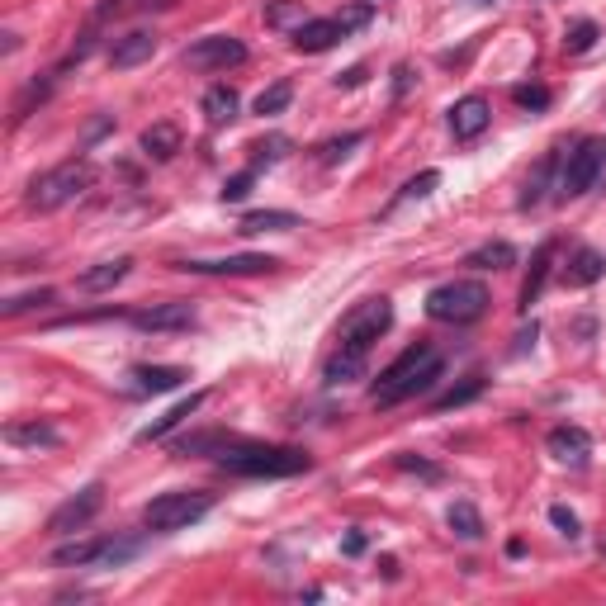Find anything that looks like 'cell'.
Returning <instances> with one entry per match:
<instances>
[{
  "instance_id": "cell-1",
  "label": "cell",
  "mask_w": 606,
  "mask_h": 606,
  "mask_svg": "<svg viewBox=\"0 0 606 606\" xmlns=\"http://www.w3.org/2000/svg\"><path fill=\"white\" fill-rule=\"evenodd\" d=\"M389 327H393V299L375 294V299L356 303L337 327V351H332L327 365H322V384H327V389H341V384L365 379V370H370V351H375V341L384 337Z\"/></svg>"
},
{
  "instance_id": "cell-2",
  "label": "cell",
  "mask_w": 606,
  "mask_h": 606,
  "mask_svg": "<svg viewBox=\"0 0 606 606\" xmlns=\"http://www.w3.org/2000/svg\"><path fill=\"white\" fill-rule=\"evenodd\" d=\"M441 375H446V360L436 356L431 341H417V346H408L403 356L393 360L389 370H379L370 398H375V408H398V403H408L417 393L436 389Z\"/></svg>"
},
{
  "instance_id": "cell-3",
  "label": "cell",
  "mask_w": 606,
  "mask_h": 606,
  "mask_svg": "<svg viewBox=\"0 0 606 606\" xmlns=\"http://www.w3.org/2000/svg\"><path fill=\"white\" fill-rule=\"evenodd\" d=\"M214 460L228 474H242V479H294V474H308L313 469V455L308 450L270 446V441H242V436H228Z\"/></svg>"
},
{
  "instance_id": "cell-4",
  "label": "cell",
  "mask_w": 606,
  "mask_h": 606,
  "mask_svg": "<svg viewBox=\"0 0 606 606\" xmlns=\"http://www.w3.org/2000/svg\"><path fill=\"white\" fill-rule=\"evenodd\" d=\"M90 185H95V166H90L86 157H67V161H57L53 171H43V176L29 180L24 204L38 209V214H53V209H62V204L81 199Z\"/></svg>"
},
{
  "instance_id": "cell-5",
  "label": "cell",
  "mask_w": 606,
  "mask_h": 606,
  "mask_svg": "<svg viewBox=\"0 0 606 606\" xmlns=\"http://www.w3.org/2000/svg\"><path fill=\"white\" fill-rule=\"evenodd\" d=\"M209 512H214V493H204V488H171V493H157L143 507V526L152 535H176V531H190Z\"/></svg>"
},
{
  "instance_id": "cell-6",
  "label": "cell",
  "mask_w": 606,
  "mask_h": 606,
  "mask_svg": "<svg viewBox=\"0 0 606 606\" xmlns=\"http://www.w3.org/2000/svg\"><path fill=\"white\" fill-rule=\"evenodd\" d=\"M143 554L138 535H100V540H72V545H57L53 564L57 569H124L128 559Z\"/></svg>"
},
{
  "instance_id": "cell-7",
  "label": "cell",
  "mask_w": 606,
  "mask_h": 606,
  "mask_svg": "<svg viewBox=\"0 0 606 606\" xmlns=\"http://www.w3.org/2000/svg\"><path fill=\"white\" fill-rule=\"evenodd\" d=\"M488 303H493V294L483 280H446L427 294V318L446 322V327H469L488 313Z\"/></svg>"
},
{
  "instance_id": "cell-8",
  "label": "cell",
  "mask_w": 606,
  "mask_h": 606,
  "mask_svg": "<svg viewBox=\"0 0 606 606\" xmlns=\"http://www.w3.org/2000/svg\"><path fill=\"white\" fill-rule=\"evenodd\" d=\"M606 171V138H578L573 143V152L564 157V166H559V180H554V199H583L602 180Z\"/></svg>"
},
{
  "instance_id": "cell-9",
  "label": "cell",
  "mask_w": 606,
  "mask_h": 606,
  "mask_svg": "<svg viewBox=\"0 0 606 606\" xmlns=\"http://www.w3.org/2000/svg\"><path fill=\"white\" fill-rule=\"evenodd\" d=\"M242 62H247V43L232 34H204L185 48L190 72H228V67H242Z\"/></svg>"
},
{
  "instance_id": "cell-10",
  "label": "cell",
  "mask_w": 606,
  "mask_h": 606,
  "mask_svg": "<svg viewBox=\"0 0 606 606\" xmlns=\"http://www.w3.org/2000/svg\"><path fill=\"white\" fill-rule=\"evenodd\" d=\"M100 512H105V483L95 479V483H86L81 493H72L62 507H53L48 531H53V535H76V531H86V526L100 517Z\"/></svg>"
},
{
  "instance_id": "cell-11",
  "label": "cell",
  "mask_w": 606,
  "mask_h": 606,
  "mask_svg": "<svg viewBox=\"0 0 606 606\" xmlns=\"http://www.w3.org/2000/svg\"><path fill=\"white\" fill-rule=\"evenodd\" d=\"M128 322L138 332H190L199 322V313L190 299H166V303H152V308H133Z\"/></svg>"
},
{
  "instance_id": "cell-12",
  "label": "cell",
  "mask_w": 606,
  "mask_h": 606,
  "mask_svg": "<svg viewBox=\"0 0 606 606\" xmlns=\"http://www.w3.org/2000/svg\"><path fill=\"white\" fill-rule=\"evenodd\" d=\"M176 270H185V275H270V270H280V261L266 251H237V256H218V261H176Z\"/></svg>"
},
{
  "instance_id": "cell-13",
  "label": "cell",
  "mask_w": 606,
  "mask_h": 606,
  "mask_svg": "<svg viewBox=\"0 0 606 606\" xmlns=\"http://www.w3.org/2000/svg\"><path fill=\"white\" fill-rule=\"evenodd\" d=\"M152 53H157V34L152 29H128V34H119L109 43V67L114 72H133V67L152 62Z\"/></svg>"
},
{
  "instance_id": "cell-14",
  "label": "cell",
  "mask_w": 606,
  "mask_h": 606,
  "mask_svg": "<svg viewBox=\"0 0 606 606\" xmlns=\"http://www.w3.org/2000/svg\"><path fill=\"white\" fill-rule=\"evenodd\" d=\"M488 124H493V105H488V95H464V100L450 105V133H455V143L479 138Z\"/></svg>"
},
{
  "instance_id": "cell-15",
  "label": "cell",
  "mask_w": 606,
  "mask_h": 606,
  "mask_svg": "<svg viewBox=\"0 0 606 606\" xmlns=\"http://www.w3.org/2000/svg\"><path fill=\"white\" fill-rule=\"evenodd\" d=\"M545 446H550V455L559 464H573V469H583L592 455V436L583 427H573V422H564V427H554L550 436H545Z\"/></svg>"
},
{
  "instance_id": "cell-16",
  "label": "cell",
  "mask_w": 606,
  "mask_h": 606,
  "mask_svg": "<svg viewBox=\"0 0 606 606\" xmlns=\"http://www.w3.org/2000/svg\"><path fill=\"white\" fill-rule=\"evenodd\" d=\"M341 38H351L346 29H341V19H308V24H299L294 29V48L299 53H327V48H337Z\"/></svg>"
},
{
  "instance_id": "cell-17",
  "label": "cell",
  "mask_w": 606,
  "mask_h": 606,
  "mask_svg": "<svg viewBox=\"0 0 606 606\" xmlns=\"http://www.w3.org/2000/svg\"><path fill=\"white\" fill-rule=\"evenodd\" d=\"M128 379H133V393H171L190 379V370L185 365H133Z\"/></svg>"
},
{
  "instance_id": "cell-18",
  "label": "cell",
  "mask_w": 606,
  "mask_h": 606,
  "mask_svg": "<svg viewBox=\"0 0 606 606\" xmlns=\"http://www.w3.org/2000/svg\"><path fill=\"white\" fill-rule=\"evenodd\" d=\"M5 441L15 450H53V446H62V431H57L53 422L29 417V422H10V427H5Z\"/></svg>"
},
{
  "instance_id": "cell-19",
  "label": "cell",
  "mask_w": 606,
  "mask_h": 606,
  "mask_svg": "<svg viewBox=\"0 0 606 606\" xmlns=\"http://www.w3.org/2000/svg\"><path fill=\"white\" fill-rule=\"evenodd\" d=\"M606 275V256L597 247H578L569 256V266H564V285L569 289H588V285H597Z\"/></svg>"
},
{
  "instance_id": "cell-20",
  "label": "cell",
  "mask_w": 606,
  "mask_h": 606,
  "mask_svg": "<svg viewBox=\"0 0 606 606\" xmlns=\"http://www.w3.org/2000/svg\"><path fill=\"white\" fill-rule=\"evenodd\" d=\"M204 398H209V393L199 389V393H190V398H180L176 408L171 412H161L157 422H152V427H143L138 431V441H166V436H171V431L180 427V422H190V417H195L199 408H204Z\"/></svg>"
},
{
  "instance_id": "cell-21",
  "label": "cell",
  "mask_w": 606,
  "mask_h": 606,
  "mask_svg": "<svg viewBox=\"0 0 606 606\" xmlns=\"http://www.w3.org/2000/svg\"><path fill=\"white\" fill-rule=\"evenodd\" d=\"M128 270H133V261H128V256L100 261V266H90L86 275L76 280V289H81V294H105V289H114L119 280H128Z\"/></svg>"
},
{
  "instance_id": "cell-22",
  "label": "cell",
  "mask_w": 606,
  "mask_h": 606,
  "mask_svg": "<svg viewBox=\"0 0 606 606\" xmlns=\"http://www.w3.org/2000/svg\"><path fill=\"white\" fill-rule=\"evenodd\" d=\"M550 266H554V242H540L531 256V275H526V285H521V313H531V303L540 299V289H545V280H550Z\"/></svg>"
},
{
  "instance_id": "cell-23",
  "label": "cell",
  "mask_w": 606,
  "mask_h": 606,
  "mask_svg": "<svg viewBox=\"0 0 606 606\" xmlns=\"http://www.w3.org/2000/svg\"><path fill=\"white\" fill-rule=\"evenodd\" d=\"M237 105H242V100H237V90L223 86V81H218V86H209V90H204V100H199V109H204L209 128L232 124V119H237Z\"/></svg>"
},
{
  "instance_id": "cell-24",
  "label": "cell",
  "mask_w": 606,
  "mask_h": 606,
  "mask_svg": "<svg viewBox=\"0 0 606 606\" xmlns=\"http://www.w3.org/2000/svg\"><path fill=\"white\" fill-rule=\"evenodd\" d=\"M185 147V133L176 124H152L143 128V157L147 161H171Z\"/></svg>"
},
{
  "instance_id": "cell-25",
  "label": "cell",
  "mask_w": 606,
  "mask_h": 606,
  "mask_svg": "<svg viewBox=\"0 0 606 606\" xmlns=\"http://www.w3.org/2000/svg\"><path fill=\"white\" fill-rule=\"evenodd\" d=\"M303 228L299 214H289V209H256V214H242V228L247 237H256V232H294Z\"/></svg>"
},
{
  "instance_id": "cell-26",
  "label": "cell",
  "mask_w": 606,
  "mask_h": 606,
  "mask_svg": "<svg viewBox=\"0 0 606 606\" xmlns=\"http://www.w3.org/2000/svg\"><path fill=\"white\" fill-rule=\"evenodd\" d=\"M554 171H559V147H554V152H545V157L535 161V171L531 176H526V190H521V209H535V204H540V199H545V190H550V176Z\"/></svg>"
},
{
  "instance_id": "cell-27",
  "label": "cell",
  "mask_w": 606,
  "mask_h": 606,
  "mask_svg": "<svg viewBox=\"0 0 606 606\" xmlns=\"http://www.w3.org/2000/svg\"><path fill=\"white\" fill-rule=\"evenodd\" d=\"M446 526L460 535V540H483V531H488V526H483V512L474 507V502H450Z\"/></svg>"
},
{
  "instance_id": "cell-28",
  "label": "cell",
  "mask_w": 606,
  "mask_h": 606,
  "mask_svg": "<svg viewBox=\"0 0 606 606\" xmlns=\"http://www.w3.org/2000/svg\"><path fill=\"white\" fill-rule=\"evenodd\" d=\"M464 266H474V270H507V266H517V247H512V242H483V247H474L469 256H464Z\"/></svg>"
},
{
  "instance_id": "cell-29",
  "label": "cell",
  "mask_w": 606,
  "mask_h": 606,
  "mask_svg": "<svg viewBox=\"0 0 606 606\" xmlns=\"http://www.w3.org/2000/svg\"><path fill=\"white\" fill-rule=\"evenodd\" d=\"M266 24L270 29H299L308 24V10H303V0H266Z\"/></svg>"
},
{
  "instance_id": "cell-30",
  "label": "cell",
  "mask_w": 606,
  "mask_h": 606,
  "mask_svg": "<svg viewBox=\"0 0 606 606\" xmlns=\"http://www.w3.org/2000/svg\"><path fill=\"white\" fill-rule=\"evenodd\" d=\"M289 100H294V81H275V86H266L256 95V114H261V119H275V114L289 109Z\"/></svg>"
},
{
  "instance_id": "cell-31",
  "label": "cell",
  "mask_w": 606,
  "mask_h": 606,
  "mask_svg": "<svg viewBox=\"0 0 606 606\" xmlns=\"http://www.w3.org/2000/svg\"><path fill=\"white\" fill-rule=\"evenodd\" d=\"M223 431H195V436H180V441H171V450L176 455H218L223 450Z\"/></svg>"
},
{
  "instance_id": "cell-32",
  "label": "cell",
  "mask_w": 606,
  "mask_h": 606,
  "mask_svg": "<svg viewBox=\"0 0 606 606\" xmlns=\"http://www.w3.org/2000/svg\"><path fill=\"white\" fill-rule=\"evenodd\" d=\"M365 143V133H341V138H327V143H318V161L322 166H337V161H346L351 157V147H360Z\"/></svg>"
},
{
  "instance_id": "cell-33",
  "label": "cell",
  "mask_w": 606,
  "mask_h": 606,
  "mask_svg": "<svg viewBox=\"0 0 606 606\" xmlns=\"http://www.w3.org/2000/svg\"><path fill=\"white\" fill-rule=\"evenodd\" d=\"M483 393V375H469L464 384H455V389H446L441 398H436V412H450V408H464V403H474Z\"/></svg>"
},
{
  "instance_id": "cell-34",
  "label": "cell",
  "mask_w": 606,
  "mask_h": 606,
  "mask_svg": "<svg viewBox=\"0 0 606 606\" xmlns=\"http://www.w3.org/2000/svg\"><path fill=\"white\" fill-rule=\"evenodd\" d=\"M597 38H602V29L592 19H573L569 29H564V53H588Z\"/></svg>"
},
{
  "instance_id": "cell-35",
  "label": "cell",
  "mask_w": 606,
  "mask_h": 606,
  "mask_svg": "<svg viewBox=\"0 0 606 606\" xmlns=\"http://www.w3.org/2000/svg\"><path fill=\"white\" fill-rule=\"evenodd\" d=\"M436 185H441V171H422V176H412L408 185L398 190V199H393V209H398V204H412V199H427L431 190H436Z\"/></svg>"
},
{
  "instance_id": "cell-36",
  "label": "cell",
  "mask_w": 606,
  "mask_h": 606,
  "mask_svg": "<svg viewBox=\"0 0 606 606\" xmlns=\"http://www.w3.org/2000/svg\"><path fill=\"white\" fill-rule=\"evenodd\" d=\"M251 152H256V157H251V166H256V171H261V166H275V161L289 152V138L270 133V138H261V143H251Z\"/></svg>"
},
{
  "instance_id": "cell-37",
  "label": "cell",
  "mask_w": 606,
  "mask_h": 606,
  "mask_svg": "<svg viewBox=\"0 0 606 606\" xmlns=\"http://www.w3.org/2000/svg\"><path fill=\"white\" fill-rule=\"evenodd\" d=\"M57 294L53 289H29V294H15V299H5V318H19V313H29V308H48Z\"/></svg>"
},
{
  "instance_id": "cell-38",
  "label": "cell",
  "mask_w": 606,
  "mask_h": 606,
  "mask_svg": "<svg viewBox=\"0 0 606 606\" xmlns=\"http://www.w3.org/2000/svg\"><path fill=\"white\" fill-rule=\"evenodd\" d=\"M261 176L256 166H247V171H237V176H228L223 180V204H242V199L251 195V180Z\"/></svg>"
},
{
  "instance_id": "cell-39",
  "label": "cell",
  "mask_w": 606,
  "mask_h": 606,
  "mask_svg": "<svg viewBox=\"0 0 606 606\" xmlns=\"http://www.w3.org/2000/svg\"><path fill=\"white\" fill-rule=\"evenodd\" d=\"M512 100H517L521 109H535V114H540V109H550V86H512Z\"/></svg>"
},
{
  "instance_id": "cell-40",
  "label": "cell",
  "mask_w": 606,
  "mask_h": 606,
  "mask_svg": "<svg viewBox=\"0 0 606 606\" xmlns=\"http://www.w3.org/2000/svg\"><path fill=\"white\" fill-rule=\"evenodd\" d=\"M341 29H346V34H356V29H365V24H370V19H375V5H370V0H360V5H351V10H341Z\"/></svg>"
},
{
  "instance_id": "cell-41",
  "label": "cell",
  "mask_w": 606,
  "mask_h": 606,
  "mask_svg": "<svg viewBox=\"0 0 606 606\" xmlns=\"http://www.w3.org/2000/svg\"><path fill=\"white\" fill-rule=\"evenodd\" d=\"M550 521H554V531H559V535H569V540H578V535H583L578 517H573V512L564 507V502H554V507H550Z\"/></svg>"
},
{
  "instance_id": "cell-42",
  "label": "cell",
  "mask_w": 606,
  "mask_h": 606,
  "mask_svg": "<svg viewBox=\"0 0 606 606\" xmlns=\"http://www.w3.org/2000/svg\"><path fill=\"white\" fill-rule=\"evenodd\" d=\"M398 469H412V474H422V479H441V469L427 464L422 455H398Z\"/></svg>"
},
{
  "instance_id": "cell-43",
  "label": "cell",
  "mask_w": 606,
  "mask_h": 606,
  "mask_svg": "<svg viewBox=\"0 0 606 606\" xmlns=\"http://www.w3.org/2000/svg\"><path fill=\"white\" fill-rule=\"evenodd\" d=\"M365 550H370V535H365V531H346L341 554H346V559H356V554H365Z\"/></svg>"
},
{
  "instance_id": "cell-44",
  "label": "cell",
  "mask_w": 606,
  "mask_h": 606,
  "mask_svg": "<svg viewBox=\"0 0 606 606\" xmlns=\"http://www.w3.org/2000/svg\"><path fill=\"white\" fill-rule=\"evenodd\" d=\"M408 90H412V67L408 62H398V67H393V100H403Z\"/></svg>"
},
{
  "instance_id": "cell-45",
  "label": "cell",
  "mask_w": 606,
  "mask_h": 606,
  "mask_svg": "<svg viewBox=\"0 0 606 606\" xmlns=\"http://www.w3.org/2000/svg\"><path fill=\"white\" fill-rule=\"evenodd\" d=\"M365 76H370V67L360 62V67H351V72H341V76H337V90H356L360 81H365Z\"/></svg>"
},
{
  "instance_id": "cell-46",
  "label": "cell",
  "mask_w": 606,
  "mask_h": 606,
  "mask_svg": "<svg viewBox=\"0 0 606 606\" xmlns=\"http://www.w3.org/2000/svg\"><path fill=\"white\" fill-rule=\"evenodd\" d=\"M469 5H498V0H469Z\"/></svg>"
},
{
  "instance_id": "cell-47",
  "label": "cell",
  "mask_w": 606,
  "mask_h": 606,
  "mask_svg": "<svg viewBox=\"0 0 606 606\" xmlns=\"http://www.w3.org/2000/svg\"><path fill=\"white\" fill-rule=\"evenodd\" d=\"M602 559H606V540H602Z\"/></svg>"
},
{
  "instance_id": "cell-48",
  "label": "cell",
  "mask_w": 606,
  "mask_h": 606,
  "mask_svg": "<svg viewBox=\"0 0 606 606\" xmlns=\"http://www.w3.org/2000/svg\"><path fill=\"white\" fill-rule=\"evenodd\" d=\"M370 5H379V0H370Z\"/></svg>"
}]
</instances>
